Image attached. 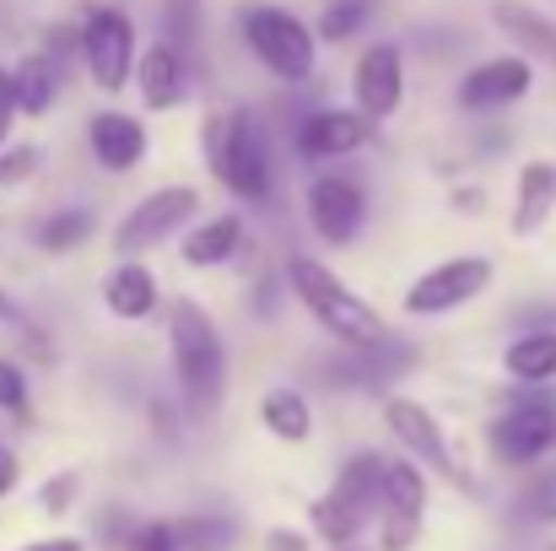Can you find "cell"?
Listing matches in <instances>:
<instances>
[{"label": "cell", "mask_w": 556, "mask_h": 551, "mask_svg": "<svg viewBox=\"0 0 556 551\" xmlns=\"http://www.w3.org/2000/svg\"><path fill=\"white\" fill-rule=\"evenodd\" d=\"M200 158H205L211 179L238 205L265 211L276 200V147H270V125L260 109H249V103L211 109L200 120Z\"/></svg>", "instance_id": "1"}, {"label": "cell", "mask_w": 556, "mask_h": 551, "mask_svg": "<svg viewBox=\"0 0 556 551\" xmlns=\"http://www.w3.org/2000/svg\"><path fill=\"white\" fill-rule=\"evenodd\" d=\"M281 281H287V298L330 336V347H368V341H378L389 330L378 303H368L325 254L287 249L281 254Z\"/></svg>", "instance_id": "2"}, {"label": "cell", "mask_w": 556, "mask_h": 551, "mask_svg": "<svg viewBox=\"0 0 556 551\" xmlns=\"http://www.w3.org/2000/svg\"><path fill=\"white\" fill-rule=\"evenodd\" d=\"M168 367L189 422H205L227 400V336L200 298H168Z\"/></svg>", "instance_id": "3"}, {"label": "cell", "mask_w": 556, "mask_h": 551, "mask_svg": "<svg viewBox=\"0 0 556 551\" xmlns=\"http://www.w3.org/2000/svg\"><path fill=\"white\" fill-rule=\"evenodd\" d=\"M232 33L238 43L249 49V60L281 82L287 92L292 87H308L319 76V38H314V22L298 16L292 5L281 0H243L232 11Z\"/></svg>", "instance_id": "4"}, {"label": "cell", "mask_w": 556, "mask_h": 551, "mask_svg": "<svg viewBox=\"0 0 556 551\" xmlns=\"http://www.w3.org/2000/svg\"><path fill=\"white\" fill-rule=\"evenodd\" d=\"M76 49H81V71L103 98H119L136 76V54H141V27L125 5L114 0H87L76 16Z\"/></svg>", "instance_id": "5"}, {"label": "cell", "mask_w": 556, "mask_h": 551, "mask_svg": "<svg viewBox=\"0 0 556 551\" xmlns=\"http://www.w3.org/2000/svg\"><path fill=\"white\" fill-rule=\"evenodd\" d=\"M378 492H383V454H378V449L352 454V460L336 471L330 492L314 498V509H308L314 536H319L325 547H352L372 519H378Z\"/></svg>", "instance_id": "6"}, {"label": "cell", "mask_w": 556, "mask_h": 551, "mask_svg": "<svg viewBox=\"0 0 556 551\" xmlns=\"http://www.w3.org/2000/svg\"><path fill=\"white\" fill-rule=\"evenodd\" d=\"M372 216V189L357 168L325 163L303 184V222L325 249H352Z\"/></svg>", "instance_id": "7"}, {"label": "cell", "mask_w": 556, "mask_h": 551, "mask_svg": "<svg viewBox=\"0 0 556 551\" xmlns=\"http://www.w3.org/2000/svg\"><path fill=\"white\" fill-rule=\"evenodd\" d=\"M497 281L492 254H448L427 271H416L400 292V314L405 320H448L470 303H481Z\"/></svg>", "instance_id": "8"}, {"label": "cell", "mask_w": 556, "mask_h": 551, "mask_svg": "<svg viewBox=\"0 0 556 551\" xmlns=\"http://www.w3.org/2000/svg\"><path fill=\"white\" fill-rule=\"evenodd\" d=\"M383 125H372L357 103H314L287 125V147L298 163L325 168V163H352L357 152H368Z\"/></svg>", "instance_id": "9"}, {"label": "cell", "mask_w": 556, "mask_h": 551, "mask_svg": "<svg viewBox=\"0 0 556 551\" xmlns=\"http://www.w3.org/2000/svg\"><path fill=\"white\" fill-rule=\"evenodd\" d=\"M486 443H492L497 465H508V471L541 465L556 449V395L546 384H519V395L492 416Z\"/></svg>", "instance_id": "10"}, {"label": "cell", "mask_w": 556, "mask_h": 551, "mask_svg": "<svg viewBox=\"0 0 556 551\" xmlns=\"http://www.w3.org/2000/svg\"><path fill=\"white\" fill-rule=\"evenodd\" d=\"M200 205L205 200H200L194 184H157V189H147L130 211H119V222H114V254L119 260H141V254L174 243L189 222L200 216Z\"/></svg>", "instance_id": "11"}, {"label": "cell", "mask_w": 556, "mask_h": 551, "mask_svg": "<svg viewBox=\"0 0 556 551\" xmlns=\"http://www.w3.org/2000/svg\"><path fill=\"white\" fill-rule=\"evenodd\" d=\"M535 60L519 54V49H503V54H486L476 65L459 71L454 82V109L459 114H508L514 103H525L535 92Z\"/></svg>", "instance_id": "12"}, {"label": "cell", "mask_w": 556, "mask_h": 551, "mask_svg": "<svg viewBox=\"0 0 556 551\" xmlns=\"http://www.w3.org/2000/svg\"><path fill=\"white\" fill-rule=\"evenodd\" d=\"M383 427L394 433V443H400L421 471H438L443 481H454V487L470 492V471L454 460L448 433H443V422L432 416V405H421L416 395H383Z\"/></svg>", "instance_id": "13"}, {"label": "cell", "mask_w": 556, "mask_h": 551, "mask_svg": "<svg viewBox=\"0 0 556 551\" xmlns=\"http://www.w3.org/2000/svg\"><path fill=\"white\" fill-rule=\"evenodd\" d=\"M352 103L372 125H389L405 109V43L400 38H368L352 60Z\"/></svg>", "instance_id": "14"}, {"label": "cell", "mask_w": 556, "mask_h": 551, "mask_svg": "<svg viewBox=\"0 0 556 551\" xmlns=\"http://www.w3.org/2000/svg\"><path fill=\"white\" fill-rule=\"evenodd\" d=\"M427 519V476L421 465L405 460H383V492H378V547L383 551H410Z\"/></svg>", "instance_id": "15"}, {"label": "cell", "mask_w": 556, "mask_h": 551, "mask_svg": "<svg viewBox=\"0 0 556 551\" xmlns=\"http://www.w3.org/2000/svg\"><path fill=\"white\" fill-rule=\"evenodd\" d=\"M194 76H200V65L189 60L185 49H174L168 38H152V43H141V54H136L130 87H136V98H141L147 114H174L189 98Z\"/></svg>", "instance_id": "16"}, {"label": "cell", "mask_w": 556, "mask_h": 551, "mask_svg": "<svg viewBox=\"0 0 556 551\" xmlns=\"http://www.w3.org/2000/svg\"><path fill=\"white\" fill-rule=\"evenodd\" d=\"M87 152H92V163H98L103 174L125 179V174H136V168L147 163L152 130H147V120L130 114V109H98V114L87 120Z\"/></svg>", "instance_id": "17"}, {"label": "cell", "mask_w": 556, "mask_h": 551, "mask_svg": "<svg viewBox=\"0 0 556 551\" xmlns=\"http://www.w3.org/2000/svg\"><path fill=\"white\" fill-rule=\"evenodd\" d=\"M174 243H179V260L189 271H227V265H238L249 254V216L243 211L194 216Z\"/></svg>", "instance_id": "18"}, {"label": "cell", "mask_w": 556, "mask_h": 551, "mask_svg": "<svg viewBox=\"0 0 556 551\" xmlns=\"http://www.w3.org/2000/svg\"><path fill=\"white\" fill-rule=\"evenodd\" d=\"M98 298H103V309L119 325H147V320H157L168 309V292H163V281H157V271L147 260H114L103 271Z\"/></svg>", "instance_id": "19"}, {"label": "cell", "mask_w": 556, "mask_h": 551, "mask_svg": "<svg viewBox=\"0 0 556 551\" xmlns=\"http://www.w3.org/2000/svg\"><path fill=\"white\" fill-rule=\"evenodd\" d=\"M556 216V158H525L514 174V205H508V233L514 238H541Z\"/></svg>", "instance_id": "20"}, {"label": "cell", "mask_w": 556, "mask_h": 551, "mask_svg": "<svg viewBox=\"0 0 556 551\" xmlns=\"http://www.w3.org/2000/svg\"><path fill=\"white\" fill-rule=\"evenodd\" d=\"M486 22H492L519 54H530L535 65H552L556 71V16H546L541 5H530V0H492V5H486Z\"/></svg>", "instance_id": "21"}, {"label": "cell", "mask_w": 556, "mask_h": 551, "mask_svg": "<svg viewBox=\"0 0 556 551\" xmlns=\"http://www.w3.org/2000/svg\"><path fill=\"white\" fill-rule=\"evenodd\" d=\"M260 427L281 443H308L314 438V400L298 384H270L260 395Z\"/></svg>", "instance_id": "22"}, {"label": "cell", "mask_w": 556, "mask_h": 551, "mask_svg": "<svg viewBox=\"0 0 556 551\" xmlns=\"http://www.w3.org/2000/svg\"><path fill=\"white\" fill-rule=\"evenodd\" d=\"M503 373L514 384H556V325H525L503 347Z\"/></svg>", "instance_id": "23"}, {"label": "cell", "mask_w": 556, "mask_h": 551, "mask_svg": "<svg viewBox=\"0 0 556 551\" xmlns=\"http://www.w3.org/2000/svg\"><path fill=\"white\" fill-rule=\"evenodd\" d=\"M11 87H16V109H22L27 120H43V114L54 109L65 76H60V65H54L43 49H27V54L11 65Z\"/></svg>", "instance_id": "24"}, {"label": "cell", "mask_w": 556, "mask_h": 551, "mask_svg": "<svg viewBox=\"0 0 556 551\" xmlns=\"http://www.w3.org/2000/svg\"><path fill=\"white\" fill-rule=\"evenodd\" d=\"M98 233V211L92 205H54L33 222V243L43 254H76L87 238Z\"/></svg>", "instance_id": "25"}, {"label": "cell", "mask_w": 556, "mask_h": 551, "mask_svg": "<svg viewBox=\"0 0 556 551\" xmlns=\"http://www.w3.org/2000/svg\"><path fill=\"white\" fill-rule=\"evenodd\" d=\"M157 38L185 49L205 71V0H157Z\"/></svg>", "instance_id": "26"}, {"label": "cell", "mask_w": 556, "mask_h": 551, "mask_svg": "<svg viewBox=\"0 0 556 551\" xmlns=\"http://www.w3.org/2000/svg\"><path fill=\"white\" fill-rule=\"evenodd\" d=\"M368 27H372V5H357V0H325V11L314 16V38H319V49H325V43L341 49V43L363 38Z\"/></svg>", "instance_id": "27"}, {"label": "cell", "mask_w": 556, "mask_h": 551, "mask_svg": "<svg viewBox=\"0 0 556 551\" xmlns=\"http://www.w3.org/2000/svg\"><path fill=\"white\" fill-rule=\"evenodd\" d=\"M174 541L179 551H232L238 525L227 514H189V519H174Z\"/></svg>", "instance_id": "28"}, {"label": "cell", "mask_w": 556, "mask_h": 551, "mask_svg": "<svg viewBox=\"0 0 556 551\" xmlns=\"http://www.w3.org/2000/svg\"><path fill=\"white\" fill-rule=\"evenodd\" d=\"M38 168H43V152H38L33 141H5V147H0V189L27 184Z\"/></svg>", "instance_id": "29"}, {"label": "cell", "mask_w": 556, "mask_h": 551, "mask_svg": "<svg viewBox=\"0 0 556 551\" xmlns=\"http://www.w3.org/2000/svg\"><path fill=\"white\" fill-rule=\"evenodd\" d=\"M27 395H33V384H27L22 363L0 358V411H11V416H27Z\"/></svg>", "instance_id": "30"}, {"label": "cell", "mask_w": 556, "mask_h": 551, "mask_svg": "<svg viewBox=\"0 0 556 551\" xmlns=\"http://www.w3.org/2000/svg\"><path fill=\"white\" fill-rule=\"evenodd\" d=\"M125 547L130 551H179V541H174V525H163V519H157V525H141Z\"/></svg>", "instance_id": "31"}, {"label": "cell", "mask_w": 556, "mask_h": 551, "mask_svg": "<svg viewBox=\"0 0 556 551\" xmlns=\"http://www.w3.org/2000/svg\"><path fill=\"white\" fill-rule=\"evenodd\" d=\"M76 492H81V481H76V471H60V476H54V481L43 487V509H49V514H65Z\"/></svg>", "instance_id": "32"}, {"label": "cell", "mask_w": 556, "mask_h": 551, "mask_svg": "<svg viewBox=\"0 0 556 551\" xmlns=\"http://www.w3.org/2000/svg\"><path fill=\"white\" fill-rule=\"evenodd\" d=\"M16 120H22V109H16V87H11V65H0V147L11 141V130H16Z\"/></svg>", "instance_id": "33"}, {"label": "cell", "mask_w": 556, "mask_h": 551, "mask_svg": "<svg viewBox=\"0 0 556 551\" xmlns=\"http://www.w3.org/2000/svg\"><path fill=\"white\" fill-rule=\"evenodd\" d=\"M179 411H185V405H179ZM179 411H174V400H152V422H157V433L179 438Z\"/></svg>", "instance_id": "34"}, {"label": "cell", "mask_w": 556, "mask_h": 551, "mask_svg": "<svg viewBox=\"0 0 556 551\" xmlns=\"http://www.w3.org/2000/svg\"><path fill=\"white\" fill-rule=\"evenodd\" d=\"M448 200H454V211H459V216H481V205H486V195H481L476 184H470V189H454Z\"/></svg>", "instance_id": "35"}, {"label": "cell", "mask_w": 556, "mask_h": 551, "mask_svg": "<svg viewBox=\"0 0 556 551\" xmlns=\"http://www.w3.org/2000/svg\"><path fill=\"white\" fill-rule=\"evenodd\" d=\"M16 481H22V465H16V454L0 443V498H5V492H16Z\"/></svg>", "instance_id": "36"}, {"label": "cell", "mask_w": 556, "mask_h": 551, "mask_svg": "<svg viewBox=\"0 0 556 551\" xmlns=\"http://www.w3.org/2000/svg\"><path fill=\"white\" fill-rule=\"evenodd\" d=\"M22 320H27V314H22V303L0 287V325H22Z\"/></svg>", "instance_id": "37"}, {"label": "cell", "mask_w": 556, "mask_h": 551, "mask_svg": "<svg viewBox=\"0 0 556 551\" xmlns=\"http://www.w3.org/2000/svg\"><path fill=\"white\" fill-rule=\"evenodd\" d=\"M22 551H87L76 536H54V541H33V547H22Z\"/></svg>", "instance_id": "38"}, {"label": "cell", "mask_w": 556, "mask_h": 551, "mask_svg": "<svg viewBox=\"0 0 556 551\" xmlns=\"http://www.w3.org/2000/svg\"><path fill=\"white\" fill-rule=\"evenodd\" d=\"M270 551H303V536H287V530H276V536H270Z\"/></svg>", "instance_id": "39"}, {"label": "cell", "mask_w": 556, "mask_h": 551, "mask_svg": "<svg viewBox=\"0 0 556 551\" xmlns=\"http://www.w3.org/2000/svg\"><path fill=\"white\" fill-rule=\"evenodd\" d=\"M357 5H383V0H357Z\"/></svg>", "instance_id": "40"}, {"label": "cell", "mask_w": 556, "mask_h": 551, "mask_svg": "<svg viewBox=\"0 0 556 551\" xmlns=\"http://www.w3.org/2000/svg\"><path fill=\"white\" fill-rule=\"evenodd\" d=\"M336 551H346V547H336Z\"/></svg>", "instance_id": "41"}]
</instances>
